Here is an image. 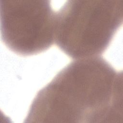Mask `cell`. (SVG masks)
<instances>
[{
  "label": "cell",
  "mask_w": 123,
  "mask_h": 123,
  "mask_svg": "<svg viewBox=\"0 0 123 123\" xmlns=\"http://www.w3.org/2000/svg\"><path fill=\"white\" fill-rule=\"evenodd\" d=\"M123 0H68L56 12L55 41L66 55L99 56L122 25Z\"/></svg>",
  "instance_id": "obj_2"
},
{
  "label": "cell",
  "mask_w": 123,
  "mask_h": 123,
  "mask_svg": "<svg viewBox=\"0 0 123 123\" xmlns=\"http://www.w3.org/2000/svg\"><path fill=\"white\" fill-rule=\"evenodd\" d=\"M0 10L1 37L9 49L30 56L52 45L56 12L49 0H0Z\"/></svg>",
  "instance_id": "obj_3"
},
{
  "label": "cell",
  "mask_w": 123,
  "mask_h": 123,
  "mask_svg": "<svg viewBox=\"0 0 123 123\" xmlns=\"http://www.w3.org/2000/svg\"><path fill=\"white\" fill-rule=\"evenodd\" d=\"M123 73L100 56L62 69L33 100L25 123H123Z\"/></svg>",
  "instance_id": "obj_1"
}]
</instances>
